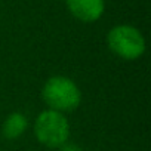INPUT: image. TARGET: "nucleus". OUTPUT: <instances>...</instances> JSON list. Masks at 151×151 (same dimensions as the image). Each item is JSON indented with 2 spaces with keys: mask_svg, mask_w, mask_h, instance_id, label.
Masks as SVG:
<instances>
[{
  "mask_svg": "<svg viewBox=\"0 0 151 151\" xmlns=\"http://www.w3.org/2000/svg\"><path fill=\"white\" fill-rule=\"evenodd\" d=\"M42 99L49 110L65 114L80 107L82 92L73 79L67 76H52L42 88Z\"/></svg>",
  "mask_w": 151,
  "mask_h": 151,
  "instance_id": "nucleus-1",
  "label": "nucleus"
},
{
  "mask_svg": "<svg viewBox=\"0 0 151 151\" xmlns=\"http://www.w3.org/2000/svg\"><path fill=\"white\" fill-rule=\"evenodd\" d=\"M70 122L65 114L53 110L42 111L34 122L36 139L47 148H59L70 139Z\"/></svg>",
  "mask_w": 151,
  "mask_h": 151,
  "instance_id": "nucleus-2",
  "label": "nucleus"
},
{
  "mask_svg": "<svg viewBox=\"0 0 151 151\" xmlns=\"http://www.w3.org/2000/svg\"><path fill=\"white\" fill-rule=\"evenodd\" d=\"M59 151H83L79 145L71 144V142H65L62 147H59Z\"/></svg>",
  "mask_w": 151,
  "mask_h": 151,
  "instance_id": "nucleus-6",
  "label": "nucleus"
},
{
  "mask_svg": "<svg viewBox=\"0 0 151 151\" xmlns=\"http://www.w3.org/2000/svg\"><path fill=\"white\" fill-rule=\"evenodd\" d=\"M107 45L111 53L123 61L139 59L147 47L144 34L136 27L127 24L113 27L107 34Z\"/></svg>",
  "mask_w": 151,
  "mask_h": 151,
  "instance_id": "nucleus-3",
  "label": "nucleus"
},
{
  "mask_svg": "<svg viewBox=\"0 0 151 151\" xmlns=\"http://www.w3.org/2000/svg\"><path fill=\"white\" fill-rule=\"evenodd\" d=\"M68 12L80 22H96L105 11V0H65Z\"/></svg>",
  "mask_w": 151,
  "mask_h": 151,
  "instance_id": "nucleus-4",
  "label": "nucleus"
},
{
  "mask_svg": "<svg viewBox=\"0 0 151 151\" xmlns=\"http://www.w3.org/2000/svg\"><path fill=\"white\" fill-rule=\"evenodd\" d=\"M27 129H28V119L25 117V114L14 111L5 119L2 124V135L8 141H15L19 136H22Z\"/></svg>",
  "mask_w": 151,
  "mask_h": 151,
  "instance_id": "nucleus-5",
  "label": "nucleus"
}]
</instances>
